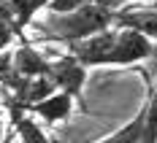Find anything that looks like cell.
I'll return each mask as SVG.
<instances>
[{
    "instance_id": "8",
    "label": "cell",
    "mask_w": 157,
    "mask_h": 143,
    "mask_svg": "<svg viewBox=\"0 0 157 143\" xmlns=\"http://www.w3.org/2000/svg\"><path fill=\"white\" fill-rule=\"evenodd\" d=\"M25 111L30 113V116H38V119L46 122V124H60V122H65V119L73 113V97L65 95V92H54L52 97L35 103V105L25 108Z\"/></svg>"
},
{
    "instance_id": "6",
    "label": "cell",
    "mask_w": 157,
    "mask_h": 143,
    "mask_svg": "<svg viewBox=\"0 0 157 143\" xmlns=\"http://www.w3.org/2000/svg\"><path fill=\"white\" fill-rule=\"evenodd\" d=\"M49 65H52V60L33 41H22L14 49V68L19 70V76H25V79H41V76H46Z\"/></svg>"
},
{
    "instance_id": "11",
    "label": "cell",
    "mask_w": 157,
    "mask_h": 143,
    "mask_svg": "<svg viewBox=\"0 0 157 143\" xmlns=\"http://www.w3.org/2000/svg\"><path fill=\"white\" fill-rule=\"evenodd\" d=\"M98 0H52L46 8V14H76L84 6H92Z\"/></svg>"
},
{
    "instance_id": "5",
    "label": "cell",
    "mask_w": 157,
    "mask_h": 143,
    "mask_svg": "<svg viewBox=\"0 0 157 143\" xmlns=\"http://www.w3.org/2000/svg\"><path fill=\"white\" fill-rule=\"evenodd\" d=\"M114 27L117 30H136L152 38L157 43V8H149V6H122L117 16H114Z\"/></svg>"
},
{
    "instance_id": "10",
    "label": "cell",
    "mask_w": 157,
    "mask_h": 143,
    "mask_svg": "<svg viewBox=\"0 0 157 143\" xmlns=\"http://www.w3.org/2000/svg\"><path fill=\"white\" fill-rule=\"evenodd\" d=\"M144 105H146V122H144L141 143H157V86L149 97V103H144Z\"/></svg>"
},
{
    "instance_id": "4",
    "label": "cell",
    "mask_w": 157,
    "mask_h": 143,
    "mask_svg": "<svg viewBox=\"0 0 157 143\" xmlns=\"http://www.w3.org/2000/svg\"><path fill=\"white\" fill-rule=\"evenodd\" d=\"M46 79L54 81L57 92H65V95H71L73 100H76V97H81L84 84H87V68L78 62L73 54H68V51H65L63 57L52 60Z\"/></svg>"
},
{
    "instance_id": "15",
    "label": "cell",
    "mask_w": 157,
    "mask_h": 143,
    "mask_svg": "<svg viewBox=\"0 0 157 143\" xmlns=\"http://www.w3.org/2000/svg\"><path fill=\"white\" fill-rule=\"evenodd\" d=\"M0 97H6V89H3V84H0Z\"/></svg>"
},
{
    "instance_id": "1",
    "label": "cell",
    "mask_w": 157,
    "mask_h": 143,
    "mask_svg": "<svg viewBox=\"0 0 157 143\" xmlns=\"http://www.w3.org/2000/svg\"><path fill=\"white\" fill-rule=\"evenodd\" d=\"M122 6L117 0H98L92 6H84L76 14H49L46 19H35L33 27H35V38L38 41H46V43H76L84 41L90 35H98L103 30L114 27V16Z\"/></svg>"
},
{
    "instance_id": "7",
    "label": "cell",
    "mask_w": 157,
    "mask_h": 143,
    "mask_svg": "<svg viewBox=\"0 0 157 143\" xmlns=\"http://www.w3.org/2000/svg\"><path fill=\"white\" fill-rule=\"evenodd\" d=\"M3 105H6V111H8V119L14 122L19 143H49L46 132H44V127H41L38 122H35V116H30L22 105H16L8 95L3 97Z\"/></svg>"
},
{
    "instance_id": "3",
    "label": "cell",
    "mask_w": 157,
    "mask_h": 143,
    "mask_svg": "<svg viewBox=\"0 0 157 143\" xmlns=\"http://www.w3.org/2000/svg\"><path fill=\"white\" fill-rule=\"evenodd\" d=\"M114 43H117V27L103 30V32H98V35H90V38L76 41V43H68L65 49H68V54H73L78 62L90 70V68L109 65V54H111V49H114Z\"/></svg>"
},
{
    "instance_id": "9",
    "label": "cell",
    "mask_w": 157,
    "mask_h": 143,
    "mask_svg": "<svg viewBox=\"0 0 157 143\" xmlns=\"http://www.w3.org/2000/svg\"><path fill=\"white\" fill-rule=\"evenodd\" d=\"M144 122H146V105H141V111L136 113L125 127H119L114 135L103 138L100 143H141V138H144Z\"/></svg>"
},
{
    "instance_id": "13",
    "label": "cell",
    "mask_w": 157,
    "mask_h": 143,
    "mask_svg": "<svg viewBox=\"0 0 157 143\" xmlns=\"http://www.w3.org/2000/svg\"><path fill=\"white\" fill-rule=\"evenodd\" d=\"M0 22H8V24L16 27V14H14V8H11V0H0Z\"/></svg>"
},
{
    "instance_id": "14",
    "label": "cell",
    "mask_w": 157,
    "mask_h": 143,
    "mask_svg": "<svg viewBox=\"0 0 157 143\" xmlns=\"http://www.w3.org/2000/svg\"><path fill=\"white\" fill-rule=\"evenodd\" d=\"M0 141H3V111H0Z\"/></svg>"
},
{
    "instance_id": "16",
    "label": "cell",
    "mask_w": 157,
    "mask_h": 143,
    "mask_svg": "<svg viewBox=\"0 0 157 143\" xmlns=\"http://www.w3.org/2000/svg\"><path fill=\"white\" fill-rule=\"evenodd\" d=\"M117 3H127V0H117ZM130 3H138V0H130Z\"/></svg>"
},
{
    "instance_id": "2",
    "label": "cell",
    "mask_w": 157,
    "mask_h": 143,
    "mask_svg": "<svg viewBox=\"0 0 157 143\" xmlns=\"http://www.w3.org/2000/svg\"><path fill=\"white\" fill-rule=\"evenodd\" d=\"M157 54L152 38H146L136 30H117V43L109 54V65H136Z\"/></svg>"
},
{
    "instance_id": "12",
    "label": "cell",
    "mask_w": 157,
    "mask_h": 143,
    "mask_svg": "<svg viewBox=\"0 0 157 143\" xmlns=\"http://www.w3.org/2000/svg\"><path fill=\"white\" fill-rule=\"evenodd\" d=\"M14 38H19V35H16V27L8 24V22H0V54L8 51V46L14 43Z\"/></svg>"
}]
</instances>
